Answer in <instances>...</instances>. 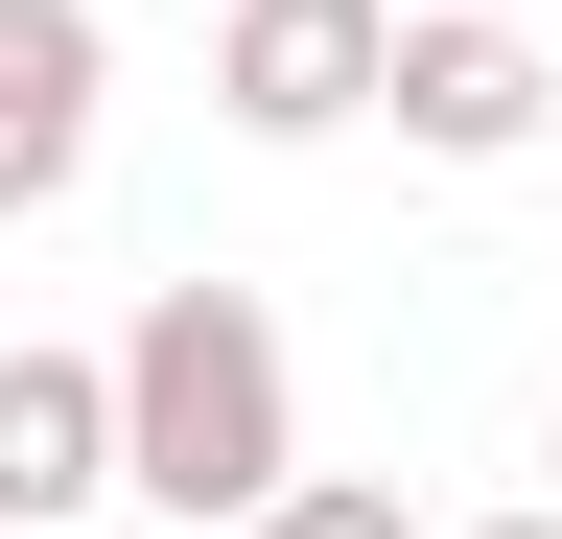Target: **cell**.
<instances>
[{"label":"cell","instance_id":"obj_1","mask_svg":"<svg viewBox=\"0 0 562 539\" xmlns=\"http://www.w3.org/2000/svg\"><path fill=\"white\" fill-rule=\"evenodd\" d=\"M117 469H140V516H188V539H258L305 493V375H281L258 282H140V328H117Z\"/></svg>","mask_w":562,"mask_h":539},{"label":"cell","instance_id":"obj_8","mask_svg":"<svg viewBox=\"0 0 562 539\" xmlns=\"http://www.w3.org/2000/svg\"><path fill=\"white\" fill-rule=\"evenodd\" d=\"M539 493H562V446H539Z\"/></svg>","mask_w":562,"mask_h":539},{"label":"cell","instance_id":"obj_5","mask_svg":"<svg viewBox=\"0 0 562 539\" xmlns=\"http://www.w3.org/2000/svg\"><path fill=\"white\" fill-rule=\"evenodd\" d=\"M94 493H140V469H117V352H47V328H24V352H0V516L70 539Z\"/></svg>","mask_w":562,"mask_h":539},{"label":"cell","instance_id":"obj_4","mask_svg":"<svg viewBox=\"0 0 562 539\" xmlns=\"http://www.w3.org/2000/svg\"><path fill=\"white\" fill-rule=\"evenodd\" d=\"M117 117V24L94 0H0V212H70Z\"/></svg>","mask_w":562,"mask_h":539},{"label":"cell","instance_id":"obj_2","mask_svg":"<svg viewBox=\"0 0 562 539\" xmlns=\"http://www.w3.org/2000/svg\"><path fill=\"white\" fill-rule=\"evenodd\" d=\"M398 94V0H211V117L235 142H351Z\"/></svg>","mask_w":562,"mask_h":539},{"label":"cell","instance_id":"obj_3","mask_svg":"<svg viewBox=\"0 0 562 539\" xmlns=\"http://www.w3.org/2000/svg\"><path fill=\"white\" fill-rule=\"evenodd\" d=\"M398 142L422 165H539V117H562V71H539V24L516 0H398Z\"/></svg>","mask_w":562,"mask_h":539},{"label":"cell","instance_id":"obj_6","mask_svg":"<svg viewBox=\"0 0 562 539\" xmlns=\"http://www.w3.org/2000/svg\"><path fill=\"white\" fill-rule=\"evenodd\" d=\"M258 539H422V516H398V493H375V469H305V493H281V516H258Z\"/></svg>","mask_w":562,"mask_h":539},{"label":"cell","instance_id":"obj_9","mask_svg":"<svg viewBox=\"0 0 562 539\" xmlns=\"http://www.w3.org/2000/svg\"><path fill=\"white\" fill-rule=\"evenodd\" d=\"M0 352H24V328H0Z\"/></svg>","mask_w":562,"mask_h":539},{"label":"cell","instance_id":"obj_10","mask_svg":"<svg viewBox=\"0 0 562 539\" xmlns=\"http://www.w3.org/2000/svg\"><path fill=\"white\" fill-rule=\"evenodd\" d=\"M516 24H539V0H516Z\"/></svg>","mask_w":562,"mask_h":539},{"label":"cell","instance_id":"obj_7","mask_svg":"<svg viewBox=\"0 0 562 539\" xmlns=\"http://www.w3.org/2000/svg\"><path fill=\"white\" fill-rule=\"evenodd\" d=\"M469 539H562V493H516V516H469Z\"/></svg>","mask_w":562,"mask_h":539}]
</instances>
